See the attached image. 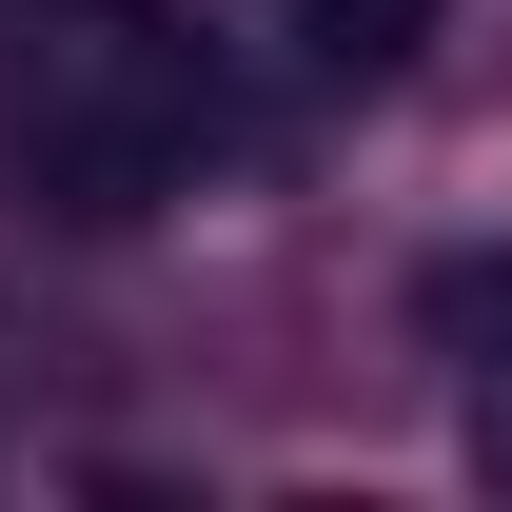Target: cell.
Wrapping results in <instances>:
<instances>
[{
  "instance_id": "1",
  "label": "cell",
  "mask_w": 512,
  "mask_h": 512,
  "mask_svg": "<svg viewBox=\"0 0 512 512\" xmlns=\"http://www.w3.org/2000/svg\"><path fill=\"white\" fill-rule=\"evenodd\" d=\"M20 197L79 217V237L158 217V197H178V99H40V119H20Z\"/></svg>"
},
{
  "instance_id": "2",
  "label": "cell",
  "mask_w": 512,
  "mask_h": 512,
  "mask_svg": "<svg viewBox=\"0 0 512 512\" xmlns=\"http://www.w3.org/2000/svg\"><path fill=\"white\" fill-rule=\"evenodd\" d=\"M434 20H453V0H276V40H296L316 79H414Z\"/></svg>"
},
{
  "instance_id": "3",
  "label": "cell",
  "mask_w": 512,
  "mask_h": 512,
  "mask_svg": "<svg viewBox=\"0 0 512 512\" xmlns=\"http://www.w3.org/2000/svg\"><path fill=\"white\" fill-rule=\"evenodd\" d=\"M434 335H473V355H512V256H434V296H414Z\"/></svg>"
},
{
  "instance_id": "4",
  "label": "cell",
  "mask_w": 512,
  "mask_h": 512,
  "mask_svg": "<svg viewBox=\"0 0 512 512\" xmlns=\"http://www.w3.org/2000/svg\"><path fill=\"white\" fill-rule=\"evenodd\" d=\"M473 473L512 493V355H493V394H473Z\"/></svg>"
}]
</instances>
